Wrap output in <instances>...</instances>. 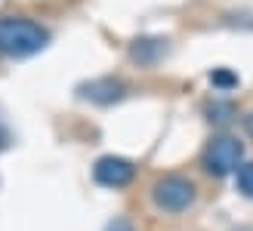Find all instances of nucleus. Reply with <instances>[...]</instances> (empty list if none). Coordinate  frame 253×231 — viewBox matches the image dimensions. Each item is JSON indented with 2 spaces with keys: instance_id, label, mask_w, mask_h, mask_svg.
Returning a JSON list of instances; mask_svg holds the SVG:
<instances>
[{
  "instance_id": "nucleus-1",
  "label": "nucleus",
  "mask_w": 253,
  "mask_h": 231,
  "mask_svg": "<svg viewBox=\"0 0 253 231\" xmlns=\"http://www.w3.org/2000/svg\"><path fill=\"white\" fill-rule=\"evenodd\" d=\"M49 43V31L28 16H0V53L12 59L34 56Z\"/></svg>"
},
{
  "instance_id": "nucleus-2",
  "label": "nucleus",
  "mask_w": 253,
  "mask_h": 231,
  "mask_svg": "<svg viewBox=\"0 0 253 231\" xmlns=\"http://www.w3.org/2000/svg\"><path fill=\"white\" fill-rule=\"evenodd\" d=\"M241 157H244V145L232 136H219L213 139L204 151V166L213 173V176H229L241 166Z\"/></svg>"
},
{
  "instance_id": "nucleus-3",
  "label": "nucleus",
  "mask_w": 253,
  "mask_h": 231,
  "mask_svg": "<svg viewBox=\"0 0 253 231\" xmlns=\"http://www.w3.org/2000/svg\"><path fill=\"white\" fill-rule=\"evenodd\" d=\"M155 203L167 213H182L195 203V185L182 176H167L155 185Z\"/></svg>"
},
{
  "instance_id": "nucleus-4",
  "label": "nucleus",
  "mask_w": 253,
  "mask_h": 231,
  "mask_svg": "<svg viewBox=\"0 0 253 231\" xmlns=\"http://www.w3.org/2000/svg\"><path fill=\"white\" fill-rule=\"evenodd\" d=\"M133 176H136V166L126 157H115V154L99 157L93 166V179L105 188H124V185L133 182Z\"/></svg>"
},
{
  "instance_id": "nucleus-5",
  "label": "nucleus",
  "mask_w": 253,
  "mask_h": 231,
  "mask_svg": "<svg viewBox=\"0 0 253 231\" xmlns=\"http://www.w3.org/2000/svg\"><path fill=\"white\" fill-rule=\"evenodd\" d=\"M81 96L96 102V105H111L124 96V83L115 80V77H102V80H90L81 86Z\"/></svg>"
},
{
  "instance_id": "nucleus-6",
  "label": "nucleus",
  "mask_w": 253,
  "mask_h": 231,
  "mask_svg": "<svg viewBox=\"0 0 253 231\" xmlns=\"http://www.w3.org/2000/svg\"><path fill=\"white\" fill-rule=\"evenodd\" d=\"M164 53H167V40H161V37H142V40H133L130 46V56L139 65H155Z\"/></svg>"
},
{
  "instance_id": "nucleus-7",
  "label": "nucleus",
  "mask_w": 253,
  "mask_h": 231,
  "mask_svg": "<svg viewBox=\"0 0 253 231\" xmlns=\"http://www.w3.org/2000/svg\"><path fill=\"white\" fill-rule=\"evenodd\" d=\"M210 83L225 93V89H235V86H238V74L229 71V68H213V71H210Z\"/></svg>"
},
{
  "instance_id": "nucleus-8",
  "label": "nucleus",
  "mask_w": 253,
  "mask_h": 231,
  "mask_svg": "<svg viewBox=\"0 0 253 231\" xmlns=\"http://www.w3.org/2000/svg\"><path fill=\"white\" fill-rule=\"evenodd\" d=\"M238 191L244 197H253V160L238 166Z\"/></svg>"
},
{
  "instance_id": "nucleus-9",
  "label": "nucleus",
  "mask_w": 253,
  "mask_h": 231,
  "mask_svg": "<svg viewBox=\"0 0 253 231\" xmlns=\"http://www.w3.org/2000/svg\"><path fill=\"white\" fill-rule=\"evenodd\" d=\"M225 114H232V105H213V108H210V120L222 123V120H229Z\"/></svg>"
},
{
  "instance_id": "nucleus-10",
  "label": "nucleus",
  "mask_w": 253,
  "mask_h": 231,
  "mask_svg": "<svg viewBox=\"0 0 253 231\" xmlns=\"http://www.w3.org/2000/svg\"><path fill=\"white\" fill-rule=\"evenodd\" d=\"M108 231H133V225L126 222V219H115V222L108 225Z\"/></svg>"
},
{
  "instance_id": "nucleus-11",
  "label": "nucleus",
  "mask_w": 253,
  "mask_h": 231,
  "mask_svg": "<svg viewBox=\"0 0 253 231\" xmlns=\"http://www.w3.org/2000/svg\"><path fill=\"white\" fill-rule=\"evenodd\" d=\"M244 130H247V136L253 139V114H247V117H244Z\"/></svg>"
}]
</instances>
